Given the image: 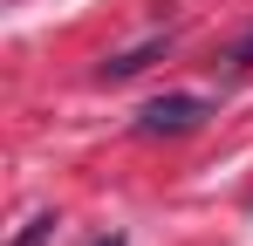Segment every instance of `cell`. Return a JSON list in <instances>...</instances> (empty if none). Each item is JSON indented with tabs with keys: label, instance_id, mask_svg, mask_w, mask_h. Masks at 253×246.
<instances>
[{
	"label": "cell",
	"instance_id": "6da1fadb",
	"mask_svg": "<svg viewBox=\"0 0 253 246\" xmlns=\"http://www.w3.org/2000/svg\"><path fill=\"white\" fill-rule=\"evenodd\" d=\"M206 117H212L206 96H158V103L137 110V137H185V130H199Z\"/></svg>",
	"mask_w": 253,
	"mask_h": 246
},
{
	"label": "cell",
	"instance_id": "7a4b0ae2",
	"mask_svg": "<svg viewBox=\"0 0 253 246\" xmlns=\"http://www.w3.org/2000/svg\"><path fill=\"white\" fill-rule=\"evenodd\" d=\"M158 55H171V35H144L137 48H124V55H110V62H103V82H130V76H144Z\"/></svg>",
	"mask_w": 253,
	"mask_h": 246
},
{
	"label": "cell",
	"instance_id": "3957f363",
	"mask_svg": "<svg viewBox=\"0 0 253 246\" xmlns=\"http://www.w3.org/2000/svg\"><path fill=\"white\" fill-rule=\"evenodd\" d=\"M226 69H233V76H247V69H253V35H240V41H233V55H226Z\"/></svg>",
	"mask_w": 253,
	"mask_h": 246
},
{
	"label": "cell",
	"instance_id": "277c9868",
	"mask_svg": "<svg viewBox=\"0 0 253 246\" xmlns=\"http://www.w3.org/2000/svg\"><path fill=\"white\" fill-rule=\"evenodd\" d=\"M48 233H55V212H42V219H28V233H21V240H14V246H42Z\"/></svg>",
	"mask_w": 253,
	"mask_h": 246
},
{
	"label": "cell",
	"instance_id": "5b68a950",
	"mask_svg": "<svg viewBox=\"0 0 253 246\" xmlns=\"http://www.w3.org/2000/svg\"><path fill=\"white\" fill-rule=\"evenodd\" d=\"M89 246H130V240H124V233H103V240H89Z\"/></svg>",
	"mask_w": 253,
	"mask_h": 246
}]
</instances>
